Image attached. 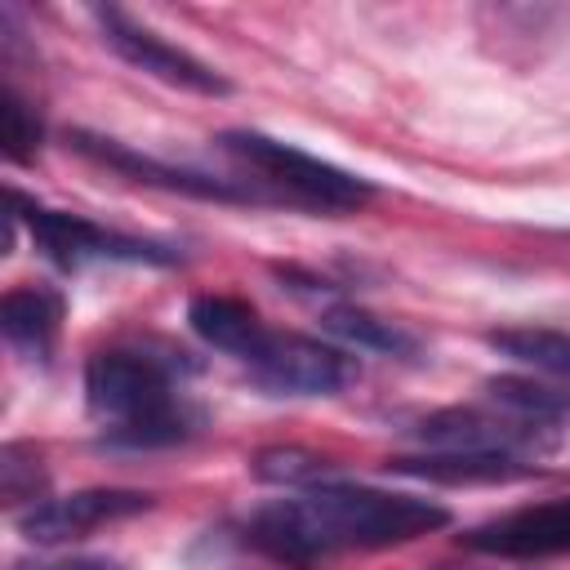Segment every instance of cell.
Here are the masks:
<instances>
[{
    "mask_svg": "<svg viewBox=\"0 0 570 570\" xmlns=\"http://www.w3.org/2000/svg\"><path fill=\"white\" fill-rule=\"evenodd\" d=\"M450 512L419 494H392L374 485H312L294 499L267 503L249 517V539L285 561V566H316L338 552H365V548H392L423 539L441 530Z\"/></svg>",
    "mask_w": 570,
    "mask_h": 570,
    "instance_id": "6da1fadb",
    "label": "cell"
},
{
    "mask_svg": "<svg viewBox=\"0 0 570 570\" xmlns=\"http://www.w3.org/2000/svg\"><path fill=\"white\" fill-rule=\"evenodd\" d=\"M85 401L111 423L107 436L116 445H174L191 432V414L174 396L169 370L147 352H94L85 365Z\"/></svg>",
    "mask_w": 570,
    "mask_h": 570,
    "instance_id": "7a4b0ae2",
    "label": "cell"
},
{
    "mask_svg": "<svg viewBox=\"0 0 570 570\" xmlns=\"http://www.w3.org/2000/svg\"><path fill=\"white\" fill-rule=\"evenodd\" d=\"M218 151L236 160L240 174H249L254 183H263L267 191H276L289 205L303 209H325V214H347L374 200V183H365L352 169H338L294 142L254 134V129H227L218 134Z\"/></svg>",
    "mask_w": 570,
    "mask_h": 570,
    "instance_id": "3957f363",
    "label": "cell"
},
{
    "mask_svg": "<svg viewBox=\"0 0 570 570\" xmlns=\"http://www.w3.org/2000/svg\"><path fill=\"white\" fill-rule=\"evenodd\" d=\"M9 200H13V218L27 223L36 249H40L49 263L67 267V272L89 267V263H156V267H165V263L178 258V254L165 249V245L107 232V227H98V223H89V218H80V214L45 209V205L27 200L22 191H9Z\"/></svg>",
    "mask_w": 570,
    "mask_h": 570,
    "instance_id": "277c9868",
    "label": "cell"
},
{
    "mask_svg": "<svg viewBox=\"0 0 570 570\" xmlns=\"http://www.w3.org/2000/svg\"><path fill=\"white\" fill-rule=\"evenodd\" d=\"M245 370L254 374L258 387L276 396H334L352 379V361L338 347L307 334H281V330L267 334V343L254 352Z\"/></svg>",
    "mask_w": 570,
    "mask_h": 570,
    "instance_id": "5b68a950",
    "label": "cell"
},
{
    "mask_svg": "<svg viewBox=\"0 0 570 570\" xmlns=\"http://www.w3.org/2000/svg\"><path fill=\"white\" fill-rule=\"evenodd\" d=\"M98 27H102V40L111 45V53L120 62H129L134 71L142 76H156L165 85H178V89H191V94H209V98H223L232 94L227 76H218L209 62H200L196 53L169 45L165 36H156L151 27L134 22L129 13L120 9H98Z\"/></svg>",
    "mask_w": 570,
    "mask_h": 570,
    "instance_id": "8992f818",
    "label": "cell"
},
{
    "mask_svg": "<svg viewBox=\"0 0 570 570\" xmlns=\"http://www.w3.org/2000/svg\"><path fill=\"white\" fill-rule=\"evenodd\" d=\"M151 508V494L147 490H116V485H94V490H76V494H62V499H40L31 503L22 517H18V530L31 539V543H67V539H85L89 530L98 525H111V521H125V517H138Z\"/></svg>",
    "mask_w": 570,
    "mask_h": 570,
    "instance_id": "52a82bcc",
    "label": "cell"
},
{
    "mask_svg": "<svg viewBox=\"0 0 570 570\" xmlns=\"http://www.w3.org/2000/svg\"><path fill=\"white\" fill-rule=\"evenodd\" d=\"M463 543L472 552L485 557H561L570 552V499H548V503H530V508H512L485 525H472L463 534Z\"/></svg>",
    "mask_w": 570,
    "mask_h": 570,
    "instance_id": "ba28073f",
    "label": "cell"
},
{
    "mask_svg": "<svg viewBox=\"0 0 570 570\" xmlns=\"http://www.w3.org/2000/svg\"><path fill=\"white\" fill-rule=\"evenodd\" d=\"M80 156H89L94 165L102 169H116L134 183H147V187H160V191H183V196H205V200H240L245 191H236L232 183H218V178H205V174H191V169H174V165H160L151 156H138L129 147H120L116 138H98V134H85L76 129L67 138Z\"/></svg>",
    "mask_w": 570,
    "mask_h": 570,
    "instance_id": "9c48e42d",
    "label": "cell"
},
{
    "mask_svg": "<svg viewBox=\"0 0 570 570\" xmlns=\"http://www.w3.org/2000/svg\"><path fill=\"white\" fill-rule=\"evenodd\" d=\"M419 441L428 450H459V454H517L521 445H530V436L539 432L534 423L521 419H494L481 410H436L428 414L419 428Z\"/></svg>",
    "mask_w": 570,
    "mask_h": 570,
    "instance_id": "30bf717a",
    "label": "cell"
},
{
    "mask_svg": "<svg viewBox=\"0 0 570 570\" xmlns=\"http://www.w3.org/2000/svg\"><path fill=\"white\" fill-rule=\"evenodd\" d=\"M187 325H191V334H196L200 343H209V347L236 356L240 365H249L254 352H258V347L267 343V334H272V330L258 321L254 307H245L240 298H227V294H196V298L187 303Z\"/></svg>",
    "mask_w": 570,
    "mask_h": 570,
    "instance_id": "8fae6325",
    "label": "cell"
},
{
    "mask_svg": "<svg viewBox=\"0 0 570 570\" xmlns=\"http://www.w3.org/2000/svg\"><path fill=\"white\" fill-rule=\"evenodd\" d=\"M58 325H62V294L58 289H45V285H18L0 298V330L4 338L27 352L31 361H45L53 352V338H58Z\"/></svg>",
    "mask_w": 570,
    "mask_h": 570,
    "instance_id": "7c38bea8",
    "label": "cell"
},
{
    "mask_svg": "<svg viewBox=\"0 0 570 570\" xmlns=\"http://www.w3.org/2000/svg\"><path fill=\"white\" fill-rule=\"evenodd\" d=\"M401 476H423L441 485H481V481H517L530 472L517 454H459V450H428L414 459H392L387 463Z\"/></svg>",
    "mask_w": 570,
    "mask_h": 570,
    "instance_id": "4fadbf2b",
    "label": "cell"
},
{
    "mask_svg": "<svg viewBox=\"0 0 570 570\" xmlns=\"http://www.w3.org/2000/svg\"><path fill=\"white\" fill-rule=\"evenodd\" d=\"M321 330L347 347H361V352H379V356H419V338L379 316V312H365L356 303H338V307H325L321 312Z\"/></svg>",
    "mask_w": 570,
    "mask_h": 570,
    "instance_id": "5bb4252c",
    "label": "cell"
},
{
    "mask_svg": "<svg viewBox=\"0 0 570 570\" xmlns=\"http://www.w3.org/2000/svg\"><path fill=\"white\" fill-rule=\"evenodd\" d=\"M485 343L517 365H530L539 374H552L570 383V334L561 330H539V325H512V330H490Z\"/></svg>",
    "mask_w": 570,
    "mask_h": 570,
    "instance_id": "9a60e30c",
    "label": "cell"
},
{
    "mask_svg": "<svg viewBox=\"0 0 570 570\" xmlns=\"http://www.w3.org/2000/svg\"><path fill=\"white\" fill-rule=\"evenodd\" d=\"M485 392H490V396H494V405H503L512 419L534 423V428L557 423V419H566V414H570V396H566V392H557V387H548V383H534V379L499 374V379H490V383H485Z\"/></svg>",
    "mask_w": 570,
    "mask_h": 570,
    "instance_id": "2e32d148",
    "label": "cell"
},
{
    "mask_svg": "<svg viewBox=\"0 0 570 570\" xmlns=\"http://www.w3.org/2000/svg\"><path fill=\"white\" fill-rule=\"evenodd\" d=\"M254 476L272 481V485H289V490H312L330 476V463L298 445H272V450L254 454Z\"/></svg>",
    "mask_w": 570,
    "mask_h": 570,
    "instance_id": "e0dca14e",
    "label": "cell"
},
{
    "mask_svg": "<svg viewBox=\"0 0 570 570\" xmlns=\"http://www.w3.org/2000/svg\"><path fill=\"white\" fill-rule=\"evenodd\" d=\"M0 129H4V156L13 165H27L36 156V142H40V120L31 116V107L13 89L0 94Z\"/></svg>",
    "mask_w": 570,
    "mask_h": 570,
    "instance_id": "ac0fdd59",
    "label": "cell"
},
{
    "mask_svg": "<svg viewBox=\"0 0 570 570\" xmlns=\"http://www.w3.org/2000/svg\"><path fill=\"white\" fill-rule=\"evenodd\" d=\"M18 570H116L102 557H76V561H58V566H18Z\"/></svg>",
    "mask_w": 570,
    "mask_h": 570,
    "instance_id": "d6986e66",
    "label": "cell"
}]
</instances>
